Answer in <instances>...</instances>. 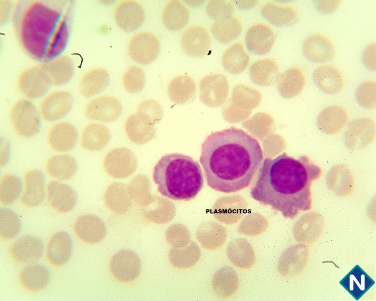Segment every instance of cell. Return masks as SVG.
Segmentation results:
<instances>
[{
  "instance_id": "1",
  "label": "cell",
  "mask_w": 376,
  "mask_h": 301,
  "mask_svg": "<svg viewBox=\"0 0 376 301\" xmlns=\"http://www.w3.org/2000/svg\"><path fill=\"white\" fill-rule=\"evenodd\" d=\"M263 160L258 140L244 130L231 127L207 137L200 162L211 188L231 193L249 186Z\"/></svg>"
},
{
  "instance_id": "2",
  "label": "cell",
  "mask_w": 376,
  "mask_h": 301,
  "mask_svg": "<svg viewBox=\"0 0 376 301\" xmlns=\"http://www.w3.org/2000/svg\"><path fill=\"white\" fill-rule=\"evenodd\" d=\"M322 174L320 167L308 157L295 158L283 153L263 160L251 196L285 218L294 219L311 209V186Z\"/></svg>"
},
{
  "instance_id": "3",
  "label": "cell",
  "mask_w": 376,
  "mask_h": 301,
  "mask_svg": "<svg viewBox=\"0 0 376 301\" xmlns=\"http://www.w3.org/2000/svg\"><path fill=\"white\" fill-rule=\"evenodd\" d=\"M67 4L15 2L11 15L13 31L20 47L29 57L47 61L65 49L71 18V6Z\"/></svg>"
},
{
  "instance_id": "4",
  "label": "cell",
  "mask_w": 376,
  "mask_h": 301,
  "mask_svg": "<svg viewBox=\"0 0 376 301\" xmlns=\"http://www.w3.org/2000/svg\"><path fill=\"white\" fill-rule=\"evenodd\" d=\"M152 177L159 193L173 200H192L204 186L199 164L192 158L181 154L162 156L154 167Z\"/></svg>"
},
{
  "instance_id": "5",
  "label": "cell",
  "mask_w": 376,
  "mask_h": 301,
  "mask_svg": "<svg viewBox=\"0 0 376 301\" xmlns=\"http://www.w3.org/2000/svg\"><path fill=\"white\" fill-rule=\"evenodd\" d=\"M10 121L14 131L24 138H30L37 134L40 129L39 113L30 101L20 99L11 107Z\"/></svg>"
},
{
  "instance_id": "6",
  "label": "cell",
  "mask_w": 376,
  "mask_h": 301,
  "mask_svg": "<svg viewBox=\"0 0 376 301\" xmlns=\"http://www.w3.org/2000/svg\"><path fill=\"white\" fill-rule=\"evenodd\" d=\"M137 161L134 153L129 149L117 147L106 153L103 161V168L111 178L122 179L131 175L136 170Z\"/></svg>"
},
{
  "instance_id": "7",
  "label": "cell",
  "mask_w": 376,
  "mask_h": 301,
  "mask_svg": "<svg viewBox=\"0 0 376 301\" xmlns=\"http://www.w3.org/2000/svg\"><path fill=\"white\" fill-rule=\"evenodd\" d=\"M16 85L19 92L30 99L40 98L51 86L39 63L22 70L17 78Z\"/></svg>"
},
{
  "instance_id": "8",
  "label": "cell",
  "mask_w": 376,
  "mask_h": 301,
  "mask_svg": "<svg viewBox=\"0 0 376 301\" xmlns=\"http://www.w3.org/2000/svg\"><path fill=\"white\" fill-rule=\"evenodd\" d=\"M127 49L132 59L139 64L147 65L158 56L160 45L154 34L148 31H141L131 37Z\"/></svg>"
},
{
  "instance_id": "9",
  "label": "cell",
  "mask_w": 376,
  "mask_h": 301,
  "mask_svg": "<svg viewBox=\"0 0 376 301\" xmlns=\"http://www.w3.org/2000/svg\"><path fill=\"white\" fill-rule=\"evenodd\" d=\"M73 104L71 94L65 90L52 91L46 95L39 104V110L43 118L54 121L66 116Z\"/></svg>"
},
{
  "instance_id": "10",
  "label": "cell",
  "mask_w": 376,
  "mask_h": 301,
  "mask_svg": "<svg viewBox=\"0 0 376 301\" xmlns=\"http://www.w3.org/2000/svg\"><path fill=\"white\" fill-rule=\"evenodd\" d=\"M43 250L42 242L38 238L24 235L11 244L8 249L12 259L17 264L29 265L37 263Z\"/></svg>"
},
{
  "instance_id": "11",
  "label": "cell",
  "mask_w": 376,
  "mask_h": 301,
  "mask_svg": "<svg viewBox=\"0 0 376 301\" xmlns=\"http://www.w3.org/2000/svg\"><path fill=\"white\" fill-rule=\"evenodd\" d=\"M122 112L119 100L112 95H103L91 99L86 104L85 114L92 120L110 122L117 119Z\"/></svg>"
},
{
  "instance_id": "12",
  "label": "cell",
  "mask_w": 376,
  "mask_h": 301,
  "mask_svg": "<svg viewBox=\"0 0 376 301\" xmlns=\"http://www.w3.org/2000/svg\"><path fill=\"white\" fill-rule=\"evenodd\" d=\"M47 202L49 207L59 213H67L74 208L77 195L70 186L51 181L46 186Z\"/></svg>"
},
{
  "instance_id": "13",
  "label": "cell",
  "mask_w": 376,
  "mask_h": 301,
  "mask_svg": "<svg viewBox=\"0 0 376 301\" xmlns=\"http://www.w3.org/2000/svg\"><path fill=\"white\" fill-rule=\"evenodd\" d=\"M276 34L274 29L263 22L256 23L248 29L245 35L247 49L256 55L268 53L274 44Z\"/></svg>"
},
{
  "instance_id": "14",
  "label": "cell",
  "mask_w": 376,
  "mask_h": 301,
  "mask_svg": "<svg viewBox=\"0 0 376 301\" xmlns=\"http://www.w3.org/2000/svg\"><path fill=\"white\" fill-rule=\"evenodd\" d=\"M145 15L143 7L136 1H121L114 10L116 24L126 33H130L140 27L144 21Z\"/></svg>"
},
{
  "instance_id": "15",
  "label": "cell",
  "mask_w": 376,
  "mask_h": 301,
  "mask_svg": "<svg viewBox=\"0 0 376 301\" xmlns=\"http://www.w3.org/2000/svg\"><path fill=\"white\" fill-rule=\"evenodd\" d=\"M180 44L186 54L194 58L200 57L209 51L211 46V36L204 27L194 25L184 30Z\"/></svg>"
},
{
  "instance_id": "16",
  "label": "cell",
  "mask_w": 376,
  "mask_h": 301,
  "mask_svg": "<svg viewBox=\"0 0 376 301\" xmlns=\"http://www.w3.org/2000/svg\"><path fill=\"white\" fill-rule=\"evenodd\" d=\"M132 252L130 250H121L116 253L111 259L109 264V272L116 280L126 282L135 279L140 272V261L135 253L130 257Z\"/></svg>"
},
{
  "instance_id": "17",
  "label": "cell",
  "mask_w": 376,
  "mask_h": 301,
  "mask_svg": "<svg viewBox=\"0 0 376 301\" xmlns=\"http://www.w3.org/2000/svg\"><path fill=\"white\" fill-rule=\"evenodd\" d=\"M73 229L79 240L89 244L101 241L106 232L104 223L100 218L91 214L79 216L74 223Z\"/></svg>"
},
{
  "instance_id": "18",
  "label": "cell",
  "mask_w": 376,
  "mask_h": 301,
  "mask_svg": "<svg viewBox=\"0 0 376 301\" xmlns=\"http://www.w3.org/2000/svg\"><path fill=\"white\" fill-rule=\"evenodd\" d=\"M72 241L65 232L58 231L48 240L45 249L47 261L52 266L59 267L65 264L70 258Z\"/></svg>"
},
{
  "instance_id": "19",
  "label": "cell",
  "mask_w": 376,
  "mask_h": 301,
  "mask_svg": "<svg viewBox=\"0 0 376 301\" xmlns=\"http://www.w3.org/2000/svg\"><path fill=\"white\" fill-rule=\"evenodd\" d=\"M302 51L309 60L318 63L329 61L335 54L332 41L320 34H313L308 36L303 43Z\"/></svg>"
},
{
  "instance_id": "20",
  "label": "cell",
  "mask_w": 376,
  "mask_h": 301,
  "mask_svg": "<svg viewBox=\"0 0 376 301\" xmlns=\"http://www.w3.org/2000/svg\"><path fill=\"white\" fill-rule=\"evenodd\" d=\"M44 176L40 170L27 172L23 177L24 189L19 203L28 208L40 205L44 198Z\"/></svg>"
},
{
  "instance_id": "21",
  "label": "cell",
  "mask_w": 376,
  "mask_h": 301,
  "mask_svg": "<svg viewBox=\"0 0 376 301\" xmlns=\"http://www.w3.org/2000/svg\"><path fill=\"white\" fill-rule=\"evenodd\" d=\"M200 96L207 103L217 104L222 102L227 96L229 84L227 77L223 74L216 73L204 76L200 81Z\"/></svg>"
},
{
  "instance_id": "22",
  "label": "cell",
  "mask_w": 376,
  "mask_h": 301,
  "mask_svg": "<svg viewBox=\"0 0 376 301\" xmlns=\"http://www.w3.org/2000/svg\"><path fill=\"white\" fill-rule=\"evenodd\" d=\"M51 85L58 86L67 83L74 73V63L66 55H59L50 60L39 63Z\"/></svg>"
},
{
  "instance_id": "23",
  "label": "cell",
  "mask_w": 376,
  "mask_h": 301,
  "mask_svg": "<svg viewBox=\"0 0 376 301\" xmlns=\"http://www.w3.org/2000/svg\"><path fill=\"white\" fill-rule=\"evenodd\" d=\"M78 138L76 127L71 123L61 121L54 124L49 129L47 141L54 150L64 152L71 150Z\"/></svg>"
},
{
  "instance_id": "24",
  "label": "cell",
  "mask_w": 376,
  "mask_h": 301,
  "mask_svg": "<svg viewBox=\"0 0 376 301\" xmlns=\"http://www.w3.org/2000/svg\"><path fill=\"white\" fill-rule=\"evenodd\" d=\"M154 125L147 118L136 112L126 118L124 129L130 141L142 145L149 141L154 136L156 129Z\"/></svg>"
},
{
  "instance_id": "25",
  "label": "cell",
  "mask_w": 376,
  "mask_h": 301,
  "mask_svg": "<svg viewBox=\"0 0 376 301\" xmlns=\"http://www.w3.org/2000/svg\"><path fill=\"white\" fill-rule=\"evenodd\" d=\"M18 280L25 291L35 293L42 291L48 285L50 273L44 266L39 264L29 265L19 272Z\"/></svg>"
},
{
  "instance_id": "26",
  "label": "cell",
  "mask_w": 376,
  "mask_h": 301,
  "mask_svg": "<svg viewBox=\"0 0 376 301\" xmlns=\"http://www.w3.org/2000/svg\"><path fill=\"white\" fill-rule=\"evenodd\" d=\"M315 84L322 91L330 94L340 91L344 86L342 73L332 64H324L316 67L312 73Z\"/></svg>"
},
{
  "instance_id": "27",
  "label": "cell",
  "mask_w": 376,
  "mask_h": 301,
  "mask_svg": "<svg viewBox=\"0 0 376 301\" xmlns=\"http://www.w3.org/2000/svg\"><path fill=\"white\" fill-rule=\"evenodd\" d=\"M375 281L358 265H356L339 281V284L355 299L359 300Z\"/></svg>"
},
{
  "instance_id": "28",
  "label": "cell",
  "mask_w": 376,
  "mask_h": 301,
  "mask_svg": "<svg viewBox=\"0 0 376 301\" xmlns=\"http://www.w3.org/2000/svg\"><path fill=\"white\" fill-rule=\"evenodd\" d=\"M261 14L270 23L277 27L290 26L298 20V13L293 7L273 1L268 2L262 7Z\"/></svg>"
},
{
  "instance_id": "29",
  "label": "cell",
  "mask_w": 376,
  "mask_h": 301,
  "mask_svg": "<svg viewBox=\"0 0 376 301\" xmlns=\"http://www.w3.org/2000/svg\"><path fill=\"white\" fill-rule=\"evenodd\" d=\"M279 66L271 58L258 59L249 68V75L252 81L262 86H269L277 81L279 75Z\"/></svg>"
},
{
  "instance_id": "30",
  "label": "cell",
  "mask_w": 376,
  "mask_h": 301,
  "mask_svg": "<svg viewBox=\"0 0 376 301\" xmlns=\"http://www.w3.org/2000/svg\"><path fill=\"white\" fill-rule=\"evenodd\" d=\"M109 82V74L105 69L93 68L81 76L78 83V90L84 97H90L102 92Z\"/></svg>"
},
{
  "instance_id": "31",
  "label": "cell",
  "mask_w": 376,
  "mask_h": 301,
  "mask_svg": "<svg viewBox=\"0 0 376 301\" xmlns=\"http://www.w3.org/2000/svg\"><path fill=\"white\" fill-rule=\"evenodd\" d=\"M305 84V74L297 67L289 68L280 73L277 80L278 91L285 98H291L299 94Z\"/></svg>"
},
{
  "instance_id": "32",
  "label": "cell",
  "mask_w": 376,
  "mask_h": 301,
  "mask_svg": "<svg viewBox=\"0 0 376 301\" xmlns=\"http://www.w3.org/2000/svg\"><path fill=\"white\" fill-rule=\"evenodd\" d=\"M110 137V132L106 126L98 123H90L83 129L80 145L89 151H99L107 145Z\"/></svg>"
},
{
  "instance_id": "33",
  "label": "cell",
  "mask_w": 376,
  "mask_h": 301,
  "mask_svg": "<svg viewBox=\"0 0 376 301\" xmlns=\"http://www.w3.org/2000/svg\"><path fill=\"white\" fill-rule=\"evenodd\" d=\"M45 170L48 175L60 181L70 179L77 170L74 157L67 154L55 155L48 159Z\"/></svg>"
},
{
  "instance_id": "34",
  "label": "cell",
  "mask_w": 376,
  "mask_h": 301,
  "mask_svg": "<svg viewBox=\"0 0 376 301\" xmlns=\"http://www.w3.org/2000/svg\"><path fill=\"white\" fill-rule=\"evenodd\" d=\"M165 27L172 31L181 30L188 23L190 12L182 2L177 0L168 1L165 5L162 15Z\"/></svg>"
},
{
  "instance_id": "35",
  "label": "cell",
  "mask_w": 376,
  "mask_h": 301,
  "mask_svg": "<svg viewBox=\"0 0 376 301\" xmlns=\"http://www.w3.org/2000/svg\"><path fill=\"white\" fill-rule=\"evenodd\" d=\"M249 62V55L240 42H235L227 48L222 59L224 69L233 74L243 72L248 66Z\"/></svg>"
},
{
  "instance_id": "36",
  "label": "cell",
  "mask_w": 376,
  "mask_h": 301,
  "mask_svg": "<svg viewBox=\"0 0 376 301\" xmlns=\"http://www.w3.org/2000/svg\"><path fill=\"white\" fill-rule=\"evenodd\" d=\"M242 30L241 22L233 15L215 20L211 27L214 38L222 44L228 43L237 38Z\"/></svg>"
},
{
  "instance_id": "37",
  "label": "cell",
  "mask_w": 376,
  "mask_h": 301,
  "mask_svg": "<svg viewBox=\"0 0 376 301\" xmlns=\"http://www.w3.org/2000/svg\"><path fill=\"white\" fill-rule=\"evenodd\" d=\"M167 93L170 100L180 104L191 98L196 91V84L189 75H178L169 81L167 85Z\"/></svg>"
},
{
  "instance_id": "38",
  "label": "cell",
  "mask_w": 376,
  "mask_h": 301,
  "mask_svg": "<svg viewBox=\"0 0 376 301\" xmlns=\"http://www.w3.org/2000/svg\"><path fill=\"white\" fill-rule=\"evenodd\" d=\"M22 188L20 179L12 174L3 175L0 182V203L3 206L13 203L19 197Z\"/></svg>"
},
{
  "instance_id": "39",
  "label": "cell",
  "mask_w": 376,
  "mask_h": 301,
  "mask_svg": "<svg viewBox=\"0 0 376 301\" xmlns=\"http://www.w3.org/2000/svg\"><path fill=\"white\" fill-rule=\"evenodd\" d=\"M228 267L223 268L224 275L219 270L214 275L213 278L222 281L217 282L213 281V288L215 293L219 297H221L223 291H224L223 298L229 297L227 291H229L230 296H232L237 291L238 287V276L233 269L230 268L228 275L227 274Z\"/></svg>"
},
{
  "instance_id": "40",
  "label": "cell",
  "mask_w": 376,
  "mask_h": 301,
  "mask_svg": "<svg viewBox=\"0 0 376 301\" xmlns=\"http://www.w3.org/2000/svg\"><path fill=\"white\" fill-rule=\"evenodd\" d=\"M21 223L18 216L13 211L1 208L0 211V236L4 241L15 238L20 232Z\"/></svg>"
},
{
  "instance_id": "41",
  "label": "cell",
  "mask_w": 376,
  "mask_h": 301,
  "mask_svg": "<svg viewBox=\"0 0 376 301\" xmlns=\"http://www.w3.org/2000/svg\"><path fill=\"white\" fill-rule=\"evenodd\" d=\"M122 83L125 90L130 93H137L144 87L145 73L143 69L136 65H130L122 76Z\"/></svg>"
},
{
  "instance_id": "42",
  "label": "cell",
  "mask_w": 376,
  "mask_h": 301,
  "mask_svg": "<svg viewBox=\"0 0 376 301\" xmlns=\"http://www.w3.org/2000/svg\"><path fill=\"white\" fill-rule=\"evenodd\" d=\"M124 187L123 184L114 182L106 189L104 194V203L111 211L118 212L119 210L124 199Z\"/></svg>"
},
{
  "instance_id": "43",
  "label": "cell",
  "mask_w": 376,
  "mask_h": 301,
  "mask_svg": "<svg viewBox=\"0 0 376 301\" xmlns=\"http://www.w3.org/2000/svg\"><path fill=\"white\" fill-rule=\"evenodd\" d=\"M136 112L149 119L155 125L161 120L163 110L160 104L156 100L146 99L139 103L137 106Z\"/></svg>"
},
{
  "instance_id": "44",
  "label": "cell",
  "mask_w": 376,
  "mask_h": 301,
  "mask_svg": "<svg viewBox=\"0 0 376 301\" xmlns=\"http://www.w3.org/2000/svg\"><path fill=\"white\" fill-rule=\"evenodd\" d=\"M206 10L210 17L217 20L233 15L235 8L230 1L210 0Z\"/></svg>"
},
{
  "instance_id": "45",
  "label": "cell",
  "mask_w": 376,
  "mask_h": 301,
  "mask_svg": "<svg viewBox=\"0 0 376 301\" xmlns=\"http://www.w3.org/2000/svg\"><path fill=\"white\" fill-rule=\"evenodd\" d=\"M376 83L369 80L360 84L356 89L358 101L364 106H372L374 104Z\"/></svg>"
},
{
  "instance_id": "46",
  "label": "cell",
  "mask_w": 376,
  "mask_h": 301,
  "mask_svg": "<svg viewBox=\"0 0 376 301\" xmlns=\"http://www.w3.org/2000/svg\"><path fill=\"white\" fill-rule=\"evenodd\" d=\"M375 43L368 45L362 53V60L364 64L369 69L375 70Z\"/></svg>"
},
{
  "instance_id": "47",
  "label": "cell",
  "mask_w": 376,
  "mask_h": 301,
  "mask_svg": "<svg viewBox=\"0 0 376 301\" xmlns=\"http://www.w3.org/2000/svg\"><path fill=\"white\" fill-rule=\"evenodd\" d=\"M341 1H316L315 3V7L318 11L325 14H329L335 11L339 7Z\"/></svg>"
},
{
  "instance_id": "48",
  "label": "cell",
  "mask_w": 376,
  "mask_h": 301,
  "mask_svg": "<svg viewBox=\"0 0 376 301\" xmlns=\"http://www.w3.org/2000/svg\"><path fill=\"white\" fill-rule=\"evenodd\" d=\"M2 147H3V150L2 149H1V150L4 151V153L3 154L1 155V156L2 155H3L4 156L2 158H1V166H2L3 165L4 166L6 163H7L8 160L9 159V155L6 154V152L9 153V150H8L9 146H8V143L7 140L4 139L3 146Z\"/></svg>"
},
{
  "instance_id": "49",
  "label": "cell",
  "mask_w": 376,
  "mask_h": 301,
  "mask_svg": "<svg viewBox=\"0 0 376 301\" xmlns=\"http://www.w3.org/2000/svg\"><path fill=\"white\" fill-rule=\"evenodd\" d=\"M257 3V1H239L237 2V4L240 8L242 9H247L253 7Z\"/></svg>"
},
{
  "instance_id": "50",
  "label": "cell",
  "mask_w": 376,
  "mask_h": 301,
  "mask_svg": "<svg viewBox=\"0 0 376 301\" xmlns=\"http://www.w3.org/2000/svg\"><path fill=\"white\" fill-rule=\"evenodd\" d=\"M216 232H217V231L215 232L214 231H207V236L208 237V240L209 241V243H210V242L211 238H214V239L215 240V238L214 239V237H213L214 236L218 237V234H217V235H214V234H215V233Z\"/></svg>"
}]
</instances>
